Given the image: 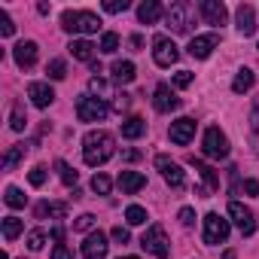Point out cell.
<instances>
[{
  "label": "cell",
  "instance_id": "6da1fadb",
  "mask_svg": "<svg viewBox=\"0 0 259 259\" xmlns=\"http://www.w3.org/2000/svg\"><path fill=\"white\" fill-rule=\"evenodd\" d=\"M113 153H116V141H113L110 132H101L98 128V132H89L82 138V159H85V165L101 168Z\"/></svg>",
  "mask_w": 259,
  "mask_h": 259
},
{
  "label": "cell",
  "instance_id": "7a4b0ae2",
  "mask_svg": "<svg viewBox=\"0 0 259 259\" xmlns=\"http://www.w3.org/2000/svg\"><path fill=\"white\" fill-rule=\"evenodd\" d=\"M61 28L70 34H95L101 28V19L89 10H67L61 16Z\"/></svg>",
  "mask_w": 259,
  "mask_h": 259
},
{
  "label": "cell",
  "instance_id": "3957f363",
  "mask_svg": "<svg viewBox=\"0 0 259 259\" xmlns=\"http://www.w3.org/2000/svg\"><path fill=\"white\" fill-rule=\"evenodd\" d=\"M165 22L174 34H189L192 25H195V10L192 4H183V0H177V4H171V10L165 13Z\"/></svg>",
  "mask_w": 259,
  "mask_h": 259
},
{
  "label": "cell",
  "instance_id": "277c9868",
  "mask_svg": "<svg viewBox=\"0 0 259 259\" xmlns=\"http://www.w3.org/2000/svg\"><path fill=\"white\" fill-rule=\"evenodd\" d=\"M201 153L207 159H226L229 156V138L220 132L217 125H210L204 132V141H201Z\"/></svg>",
  "mask_w": 259,
  "mask_h": 259
},
{
  "label": "cell",
  "instance_id": "5b68a950",
  "mask_svg": "<svg viewBox=\"0 0 259 259\" xmlns=\"http://www.w3.org/2000/svg\"><path fill=\"white\" fill-rule=\"evenodd\" d=\"M141 247H144L147 253L159 256V259H165V256L171 253V244H168V235H165L162 226H150V229L144 232V238H141Z\"/></svg>",
  "mask_w": 259,
  "mask_h": 259
},
{
  "label": "cell",
  "instance_id": "8992f818",
  "mask_svg": "<svg viewBox=\"0 0 259 259\" xmlns=\"http://www.w3.org/2000/svg\"><path fill=\"white\" fill-rule=\"evenodd\" d=\"M76 116H79V122H101L107 116V107L92 95H79L76 98Z\"/></svg>",
  "mask_w": 259,
  "mask_h": 259
},
{
  "label": "cell",
  "instance_id": "52a82bcc",
  "mask_svg": "<svg viewBox=\"0 0 259 259\" xmlns=\"http://www.w3.org/2000/svg\"><path fill=\"white\" fill-rule=\"evenodd\" d=\"M153 58H156L159 67H171V64H177L180 52H177V46H174L171 37H156L153 40Z\"/></svg>",
  "mask_w": 259,
  "mask_h": 259
},
{
  "label": "cell",
  "instance_id": "ba28073f",
  "mask_svg": "<svg viewBox=\"0 0 259 259\" xmlns=\"http://www.w3.org/2000/svg\"><path fill=\"white\" fill-rule=\"evenodd\" d=\"M229 238V220H223L220 213H207L204 217V244H223Z\"/></svg>",
  "mask_w": 259,
  "mask_h": 259
},
{
  "label": "cell",
  "instance_id": "9c48e42d",
  "mask_svg": "<svg viewBox=\"0 0 259 259\" xmlns=\"http://www.w3.org/2000/svg\"><path fill=\"white\" fill-rule=\"evenodd\" d=\"M156 168L162 171V177L168 180V186H174V189H183V186H186V174H183V168H180L177 162H171L168 156H156Z\"/></svg>",
  "mask_w": 259,
  "mask_h": 259
},
{
  "label": "cell",
  "instance_id": "30bf717a",
  "mask_svg": "<svg viewBox=\"0 0 259 259\" xmlns=\"http://www.w3.org/2000/svg\"><path fill=\"white\" fill-rule=\"evenodd\" d=\"M229 217L235 220V226L241 229V235H253V232H256V217H253V210L244 207L241 201H232V204H229Z\"/></svg>",
  "mask_w": 259,
  "mask_h": 259
},
{
  "label": "cell",
  "instance_id": "8fae6325",
  "mask_svg": "<svg viewBox=\"0 0 259 259\" xmlns=\"http://www.w3.org/2000/svg\"><path fill=\"white\" fill-rule=\"evenodd\" d=\"M107 235L104 232H92L85 241H82V256L85 259H107Z\"/></svg>",
  "mask_w": 259,
  "mask_h": 259
},
{
  "label": "cell",
  "instance_id": "7c38bea8",
  "mask_svg": "<svg viewBox=\"0 0 259 259\" xmlns=\"http://www.w3.org/2000/svg\"><path fill=\"white\" fill-rule=\"evenodd\" d=\"M192 138H195V119L183 116V119L171 122V141H174L177 147H186V144H189Z\"/></svg>",
  "mask_w": 259,
  "mask_h": 259
},
{
  "label": "cell",
  "instance_id": "4fadbf2b",
  "mask_svg": "<svg viewBox=\"0 0 259 259\" xmlns=\"http://www.w3.org/2000/svg\"><path fill=\"white\" fill-rule=\"evenodd\" d=\"M198 13H201V19L207 25H226V19H229V13H226V7L220 4V0H201Z\"/></svg>",
  "mask_w": 259,
  "mask_h": 259
},
{
  "label": "cell",
  "instance_id": "5bb4252c",
  "mask_svg": "<svg viewBox=\"0 0 259 259\" xmlns=\"http://www.w3.org/2000/svg\"><path fill=\"white\" fill-rule=\"evenodd\" d=\"M153 107H156L159 113H171V110H177V107H180V98L171 92V85H165V82H162V85L156 89V95H153Z\"/></svg>",
  "mask_w": 259,
  "mask_h": 259
},
{
  "label": "cell",
  "instance_id": "9a60e30c",
  "mask_svg": "<svg viewBox=\"0 0 259 259\" xmlns=\"http://www.w3.org/2000/svg\"><path fill=\"white\" fill-rule=\"evenodd\" d=\"M217 43H220V37H217V34L192 37V43H189V55H192V58H207V55L217 49Z\"/></svg>",
  "mask_w": 259,
  "mask_h": 259
},
{
  "label": "cell",
  "instance_id": "2e32d148",
  "mask_svg": "<svg viewBox=\"0 0 259 259\" xmlns=\"http://www.w3.org/2000/svg\"><path fill=\"white\" fill-rule=\"evenodd\" d=\"M13 55H16V64H19L22 70H28V67L37 64V43H34V40H22V43L13 49Z\"/></svg>",
  "mask_w": 259,
  "mask_h": 259
},
{
  "label": "cell",
  "instance_id": "e0dca14e",
  "mask_svg": "<svg viewBox=\"0 0 259 259\" xmlns=\"http://www.w3.org/2000/svg\"><path fill=\"white\" fill-rule=\"evenodd\" d=\"M235 19H238V31H241L244 37L256 34V10H253L250 4H241L238 13H235Z\"/></svg>",
  "mask_w": 259,
  "mask_h": 259
},
{
  "label": "cell",
  "instance_id": "ac0fdd59",
  "mask_svg": "<svg viewBox=\"0 0 259 259\" xmlns=\"http://www.w3.org/2000/svg\"><path fill=\"white\" fill-rule=\"evenodd\" d=\"M28 98L34 101V107H40V110H46L52 101H55V92L46 85V82H31L28 85Z\"/></svg>",
  "mask_w": 259,
  "mask_h": 259
},
{
  "label": "cell",
  "instance_id": "d6986e66",
  "mask_svg": "<svg viewBox=\"0 0 259 259\" xmlns=\"http://www.w3.org/2000/svg\"><path fill=\"white\" fill-rule=\"evenodd\" d=\"M189 165L201 174V180H204V189H207V192H217V189H220V174H217L210 165H204V162H201V159H195V156H189Z\"/></svg>",
  "mask_w": 259,
  "mask_h": 259
},
{
  "label": "cell",
  "instance_id": "ffe728a7",
  "mask_svg": "<svg viewBox=\"0 0 259 259\" xmlns=\"http://www.w3.org/2000/svg\"><path fill=\"white\" fill-rule=\"evenodd\" d=\"M144 186H147V177L138 174V171H122V174H119V189H122L125 195H135V192H141Z\"/></svg>",
  "mask_w": 259,
  "mask_h": 259
},
{
  "label": "cell",
  "instance_id": "44dd1931",
  "mask_svg": "<svg viewBox=\"0 0 259 259\" xmlns=\"http://www.w3.org/2000/svg\"><path fill=\"white\" fill-rule=\"evenodd\" d=\"M162 16H165V10H162L159 0H147V4H141V7H138V19H141L144 25H156Z\"/></svg>",
  "mask_w": 259,
  "mask_h": 259
},
{
  "label": "cell",
  "instance_id": "7402d4cb",
  "mask_svg": "<svg viewBox=\"0 0 259 259\" xmlns=\"http://www.w3.org/2000/svg\"><path fill=\"white\" fill-rule=\"evenodd\" d=\"M144 132H147V122H144L141 116H132V119L122 122V138H125V141H138Z\"/></svg>",
  "mask_w": 259,
  "mask_h": 259
},
{
  "label": "cell",
  "instance_id": "603a6c76",
  "mask_svg": "<svg viewBox=\"0 0 259 259\" xmlns=\"http://www.w3.org/2000/svg\"><path fill=\"white\" fill-rule=\"evenodd\" d=\"M37 217H40V220H46V217L64 220V217H67V204H64V201H43V204H37Z\"/></svg>",
  "mask_w": 259,
  "mask_h": 259
},
{
  "label": "cell",
  "instance_id": "cb8c5ba5",
  "mask_svg": "<svg viewBox=\"0 0 259 259\" xmlns=\"http://www.w3.org/2000/svg\"><path fill=\"white\" fill-rule=\"evenodd\" d=\"M110 70H113V82H122L125 85V82L135 79V64L132 61H113Z\"/></svg>",
  "mask_w": 259,
  "mask_h": 259
},
{
  "label": "cell",
  "instance_id": "d4e9b609",
  "mask_svg": "<svg viewBox=\"0 0 259 259\" xmlns=\"http://www.w3.org/2000/svg\"><path fill=\"white\" fill-rule=\"evenodd\" d=\"M253 82H256L253 70H250V67H241V70H238V76H235V82H232V92H235V95H244V92H250V89H253Z\"/></svg>",
  "mask_w": 259,
  "mask_h": 259
},
{
  "label": "cell",
  "instance_id": "484cf974",
  "mask_svg": "<svg viewBox=\"0 0 259 259\" xmlns=\"http://www.w3.org/2000/svg\"><path fill=\"white\" fill-rule=\"evenodd\" d=\"M89 92H92V98H98L101 104H104V101H110V98L116 101V95L110 92V82H107V79H101V76H92V82H89Z\"/></svg>",
  "mask_w": 259,
  "mask_h": 259
},
{
  "label": "cell",
  "instance_id": "4316f807",
  "mask_svg": "<svg viewBox=\"0 0 259 259\" xmlns=\"http://www.w3.org/2000/svg\"><path fill=\"white\" fill-rule=\"evenodd\" d=\"M70 55L92 64V61H95V46H92L89 40H73V43H70Z\"/></svg>",
  "mask_w": 259,
  "mask_h": 259
},
{
  "label": "cell",
  "instance_id": "83f0119b",
  "mask_svg": "<svg viewBox=\"0 0 259 259\" xmlns=\"http://www.w3.org/2000/svg\"><path fill=\"white\" fill-rule=\"evenodd\" d=\"M25 153H28V147H25V144H13V147H10V153L4 156V171H13V168L25 159Z\"/></svg>",
  "mask_w": 259,
  "mask_h": 259
},
{
  "label": "cell",
  "instance_id": "f1b7e54d",
  "mask_svg": "<svg viewBox=\"0 0 259 259\" xmlns=\"http://www.w3.org/2000/svg\"><path fill=\"white\" fill-rule=\"evenodd\" d=\"M10 125H13V132H25V125H28V116H25V104L16 101L13 104V113H10Z\"/></svg>",
  "mask_w": 259,
  "mask_h": 259
},
{
  "label": "cell",
  "instance_id": "f546056e",
  "mask_svg": "<svg viewBox=\"0 0 259 259\" xmlns=\"http://www.w3.org/2000/svg\"><path fill=\"white\" fill-rule=\"evenodd\" d=\"M55 171H58V177H61V183H64V186L76 189V171H73L67 162H61V159H58V162H55Z\"/></svg>",
  "mask_w": 259,
  "mask_h": 259
},
{
  "label": "cell",
  "instance_id": "4dcf8cb0",
  "mask_svg": "<svg viewBox=\"0 0 259 259\" xmlns=\"http://www.w3.org/2000/svg\"><path fill=\"white\" fill-rule=\"evenodd\" d=\"M4 201H7L13 210H22V207L28 204V195H22V189H16V186H7V195H4Z\"/></svg>",
  "mask_w": 259,
  "mask_h": 259
},
{
  "label": "cell",
  "instance_id": "1f68e13d",
  "mask_svg": "<svg viewBox=\"0 0 259 259\" xmlns=\"http://www.w3.org/2000/svg\"><path fill=\"white\" fill-rule=\"evenodd\" d=\"M22 229H25V223H22L19 217H7V220H4V238H7V241H16V238L22 235Z\"/></svg>",
  "mask_w": 259,
  "mask_h": 259
},
{
  "label": "cell",
  "instance_id": "d6a6232c",
  "mask_svg": "<svg viewBox=\"0 0 259 259\" xmlns=\"http://www.w3.org/2000/svg\"><path fill=\"white\" fill-rule=\"evenodd\" d=\"M125 220H128V226H144L147 223V210L141 204H132V207L125 210Z\"/></svg>",
  "mask_w": 259,
  "mask_h": 259
},
{
  "label": "cell",
  "instance_id": "836d02e7",
  "mask_svg": "<svg viewBox=\"0 0 259 259\" xmlns=\"http://www.w3.org/2000/svg\"><path fill=\"white\" fill-rule=\"evenodd\" d=\"M119 49V34H113V31H107L104 37H101V52H107V55H113Z\"/></svg>",
  "mask_w": 259,
  "mask_h": 259
},
{
  "label": "cell",
  "instance_id": "e575fe53",
  "mask_svg": "<svg viewBox=\"0 0 259 259\" xmlns=\"http://www.w3.org/2000/svg\"><path fill=\"white\" fill-rule=\"evenodd\" d=\"M46 73H49L52 79H64V76H67V64H64L61 58H52L49 67H46Z\"/></svg>",
  "mask_w": 259,
  "mask_h": 259
},
{
  "label": "cell",
  "instance_id": "d590c367",
  "mask_svg": "<svg viewBox=\"0 0 259 259\" xmlns=\"http://www.w3.org/2000/svg\"><path fill=\"white\" fill-rule=\"evenodd\" d=\"M46 177H49V171H46V165H34V168H31V174H28V180H31V186H43V183H46Z\"/></svg>",
  "mask_w": 259,
  "mask_h": 259
},
{
  "label": "cell",
  "instance_id": "8d00e7d4",
  "mask_svg": "<svg viewBox=\"0 0 259 259\" xmlns=\"http://www.w3.org/2000/svg\"><path fill=\"white\" fill-rule=\"evenodd\" d=\"M110 186H113V183H110V177H107V174H95V177H92V189H95L98 195H107V192H110Z\"/></svg>",
  "mask_w": 259,
  "mask_h": 259
},
{
  "label": "cell",
  "instance_id": "74e56055",
  "mask_svg": "<svg viewBox=\"0 0 259 259\" xmlns=\"http://www.w3.org/2000/svg\"><path fill=\"white\" fill-rule=\"evenodd\" d=\"M43 244H46V235H43L40 229H34V232L28 235V247H31V250H43Z\"/></svg>",
  "mask_w": 259,
  "mask_h": 259
},
{
  "label": "cell",
  "instance_id": "f35d334b",
  "mask_svg": "<svg viewBox=\"0 0 259 259\" xmlns=\"http://www.w3.org/2000/svg\"><path fill=\"white\" fill-rule=\"evenodd\" d=\"M0 34H4V37H13L16 34V25H13V19L7 13H0Z\"/></svg>",
  "mask_w": 259,
  "mask_h": 259
},
{
  "label": "cell",
  "instance_id": "ab89813d",
  "mask_svg": "<svg viewBox=\"0 0 259 259\" xmlns=\"http://www.w3.org/2000/svg\"><path fill=\"white\" fill-rule=\"evenodd\" d=\"M192 79H195V76H192L189 70H180V73H174V85H177V89H189V85H192Z\"/></svg>",
  "mask_w": 259,
  "mask_h": 259
},
{
  "label": "cell",
  "instance_id": "60d3db41",
  "mask_svg": "<svg viewBox=\"0 0 259 259\" xmlns=\"http://www.w3.org/2000/svg\"><path fill=\"white\" fill-rule=\"evenodd\" d=\"M92 226H95V217H92V213H82V217H76V223H73L76 232H89Z\"/></svg>",
  "mask_w": 259,
  "mask_h": 259
},
{
  "label": "cell",
  "instance_id": "b9f144b4",
  "mask_svg": "<svg viewBox=\"0 0 259 259\" xmlns=\"http://www.w3.org/2000/svg\"><path fill=\"white\" fill-rule=\"evenodd\" d=\"M104 10H107V13H125V10H128V0H107Z\"/></svg>",
  "mask_w": 259,
  "mask_h": 259
},
{
  "label": "cell",
  "instance_id": "7bdbcfd3",
  "mask_svg": "<svg viewBox=\"0 0 259 259\" xmlns=\"http://www.w3.org/2000/svg\"><path fill=\"white\" fill-rule=\"evenodd\" d=\"M128 238H132V235H128V229H125V226H116V229H113V241L128 244Z\"/></svg>",
  "mask_w": 259,
  "mask_h": 259
},
{
  "label": "cell",
  "instance_id": "ee69618b",
  "mask_svg": "<svg viewBox=\"0 0 259 259\" xmlns=\"http://www.w3.org/2000/svg\"><path fill=\"white\" fill-rule=\"evenodd\" d=\"M52 259H73V253H70L64 244H55V250H52Z\"/></svg>",
  "mask_w": 259,
  "mask_h": 259
},
{
  "label": "cell",
  "instance_id": "f6af8a7d",
  "mask_svg": "<svg viewBox=\"0 0 259 259\" xmlns=\"http://www.w3.org/2000/svg\"><path fill=\"white\" fill-rule=\"evenodd\" d=\"M180 223H183V226H192V223H195V210H192V207H183V210H180Z\"/></svg>",
  "mask_w": 259,
  "mask_h": 259
},
{
  "label": "cell",
  "instance_id": "bcb514c9",
  "mask_svg": "<svg viewBox=\"0 0 259 259\" xmlns=\"http://www.w3.org/2000/svg\"><path fill=\"white\" fill-rule=\"evenodd\" d=\"M250 122H253V128L259 132V98H253V110H250Z\"/></svg>",
  "mask_w": 259,
  "mask_h": 259
},
{
  "label": "cell",
  "instance_id": "7dc6e473",
  "mask_svg": "<svg viewBox=\"0 0 259 259\" xmlns=\"http://www.w3.org/2000/svg\"><path fill=\"white\" fill-rule=\"evenodd\" d=\"M128 104H132V98H128V95H116V101H113V107H116L119 113H122V110H125Z\"/></svg>",
  "mask_w": 259,
  "mask_h": 259
},
{
  "label": "cell",
  "instance_id": "c3c4849f",
  "mask_svg": "<svg viewBox=\"0 0 259 259\" xmlns=\"http://www.w3.org/2000/svg\"><path fill=\"white\" fill-rule=\"evenodd\" d=\"M244 192L247 195H259V180H244Z\"/></svg>",
  "mask_w": 259,
  "mask_h": 259
},
{
  "label": "cell",
  "instance_id": "681fc988",
  "mask_svg": "<svg viewBox=\"0 0 259 259\" xmlns=\"http://www.w3.org/2000/svg\"><path fill=\"white\" fill-rule=\"evenodd\" d=\"M122 159H125V162H138V159H141V153H138V150H125V153H122Z\"/></svg>",
  "mask_w": 259,
  "mask_h": 259
},
{
  "label": "cell",
  "instance_id": "f907efd6",
  "mask_svg": "<svg viewBox=\"0 0 259 259\" xmlns=\"http://www.w3.org/2000/svg\"><path fill=\"white\" fill-rule=\"evenodd\" d=\"M128 43H132V49H141V46H144V37H141V34H135Z\"/></svg>",
  "mask_w": 259,
  "mask_h": 259
},
{
  "label": "cell",
  "instance_id": "816d5d0a",
  "mask_svg": "<svg viewBox=\"0 0 259 259\" xmlns=\"http://www.w3.org/2000/svg\"><path fill=\"white\" fill-rule=\"evenodd\" d=\"M52 238L61 244V241H64V229H61V226H55V229H52Z\"/></svg>",
  "mask_w": 259,
  "mask_h": 259
},
{
  "label": "cell",
  "instance_id": "f5cc1de1",
  "mask_svg": "<svg viewBox=\"0 0 259 259\" xmlns=\"http://www.w3.org/2000/svg\"><path fill=\"white\" fill-rule=\"evenodd\" d=\"M223 259H235V250H226V253H223Z\"/></svg>",
  "mask_w": 259,
  "mask_h": 259
},
{
  "label": "cell",
  "instance_id": "db71d44e",
  "mask_svg": "<svg viewBox=\"0 0 259 259\" xmlns=\"http://www.w3.org/2000/svg\"><path fill=\"white\" fill-rule=\"evenodd\" d=\"M119 259H138V256H119Z\"/></svg>",
  "mask_w": 259,
  "mask_h": 259
}]
</instances>
